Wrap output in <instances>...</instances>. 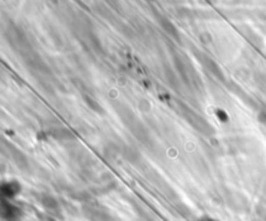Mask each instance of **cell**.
<instances>
[{"label": "cell", "mask_w": 266, "mask_h": 221, "mask_svg": "<svg viewBox=\"0 0 266 221\" xmlns=\"http://www.w3.org/2000/svg\"><path fill=\"white\" fill-rule=\"evenodd\" d=\"M178 106H179V110H180V114H182V116H183L184 119L187 120V123H189L194 130H196L198 132H200L201 135L208 137L215 135V128L209 124L208 120H206L203 115H200L199 113L192 110L190 106H187L186 104H183V102H179Z\"/></svg>", "instance_id": "obj_1"}, {"label": "cell", "mask_w": 266, "mask_h": 221, "mask_svg": "<svg viewBox=\"0 0 266 221\" xmlns=\"http://www.w3.org/2000/svg\"><path fill=\"white\" fill-rule=\"evenodd\" d=\"M83 216L89 221H117L105 207L94 203H85L82 206Z\"/></svg>", "instance_id": "obj_2"}, {"label": "cell", "mask_w": 266, "mask_h": 221, "mask_svg": "<svg viewBox=\"0 0 266 221\" xmlns=\"http://www.w3.org/2000/svg\"><path fill=\"white\" fill-rule=\"evenodd\" d=\"M48 136L59 142H66L75 140L74 134L66 127H54L48 131Z\"/></svg>", "instance_id": "obj_3"}, {"label": "cell", "mask_w": 266, "mask_h": 221, "mask_svg": "<svg viewBox=\"0 0 266 221\" xmlns=\"http://www.w3.org/2000/svg\"><path fill=\"white\" fill-rule=\"evenodd\" d=\"M121 156L130 165H138L142 161L141 151L138 150L137 147L130 146V145H125L121 147Z\"/></svg>", "instance_id": "obj_4"}, {"label": "cell", "mask_w": 266, "mask_h": 221, "mask_svg": "<svg viewBox=\"0 0 266 221\" xmlns=\"http://www.w3.org/2000/svg\"><path fill=\"white\" fill-rule=\"evenodd\" d=\"M201 65H203V68L205 69L206 71H208L212 77H215L216 79L221 80V82H223L225 80V75H223L222 70H221L220 66L217 65V64L215 62V61L212 60V58H209V57H203L200 60Z\"/></svg>", "instance_id": "obj_5"}, {"label": "cell", "mask_w": 266, "mask_h": 221, "mask_svg": "<svg viewBox=\"0 0 266 221\" xmlns=\"http://www.w3.org/2000/svg\"><path fill=\"white\" fill-rule=\"evenodd\" d=\"M39 203L44 210L49 211V212H59L60 211V204H59L58 199L52 197L51 194H40Z\"/></svg>", "instance_id": "obj_6"}, {"label": "cell", "mask_w": 266, "mask_h": 221, "mask_svg": "<svg viewBox=\"0 0 266 221\" xmlns=\"http://www.w3.org/2000/svg\"><path fill=\"white\" fill-rule=\"evenodd\" d=\"M2 215L8 221H15L21 216V210L17 206L12 204L11 202L4 201L3 204H2Z\"/></svg>", "instance_id": "obj_7"}, {"label": "cell", "mask_w": 266, "mask_h": 221, "mask_svg": "<svg viewBox=\"0 0 266 221\" xmlns=\"http://www.w3.org/2000/svg\"><path fill=\"white\" fill-rule=\"evenodd\" d=\"M21 192V185L17 181L12 180V181H6L2 185V193L6 198L12 199L17 197Z\"/></svg>", "instance_id": "obj_8"}, {"label": "cell", "mask_w": 266, "mask_h": 221, "mask_svg": "<svg viewBox=\"0 0 266 221\" xmlns=\"http://www.w3.org/2000/svg\"><path fill=\"white\" fill-rule=\"evenodd\" d=\"M82 99H83V102L86 104V106L89 109H91L92 111H95V113L97 114H104V108L101 106V104L99 101H97L96 99H95L92 94H90L89 92H82Z\"/></svg>", "instance_id": "obj_9"}, {"label": "cell", "mask_w": 266, "mask_h": 221, "mask_svg": "<svg viewBox=\"0 0 266 221\" xmlns=\"http://www.w3.org/2000/svg\"><path fill=\"white\" fill-rule=\"evenodd\" d=\"M174 66H175V71H177L178 77L184 84L190 85L191 84V78L189 75V71H187V66L184 65L183 61H180V58H174Z\"/></svg>", "instance_id": "obj_10"}, {"label": "cell", "mask_w": 266, "mask_h": 221, "mask_svg": "<svg viewBox=\"0 0 266 221\" xmlns=\"http://www.w3.org/2000/svg\"><path fill=\"white\" fill-rule=\"evenodd\" d=\"M227 203L234 211L244 210V197L241 194H230V199H227Z\"/></svg>", "instance_id": "obj_11"}, {"label": "cell", "mask_w": 266, "mask_h": 221, "mask_svg": "<svg viewBox=\"0 0 266 221\" xmlns=\"http://www.w3.org/2000/svg\"><path fill=\"white\" fill-rule=\"evenodd\" d=\"M12 158H13L16 166H17L20 170H23V171L28 170V167H29V159H28V156H26L22 151L15 150V153H13Z\"/></svg>", "instance_id": "obj_12"}, {"label": "cell", "mask_w": 266, "mask_h": 221, "mask_svg": "<svg viewBox=\"0 0 266 221\" xmlns=\"http://www.w3.org/2000/svg\"><path fill=\"white\" fill-rule=\"evenodd\" d=\"M165 78L168 84L174 89H179V77L177 75V71L172 70V69H165Z\"/></svg>", "instance_id": "obj_13"}, {"label": "cell", "mask_w": 266, "mask_h": 221, "mask_svg": "<svg viewBox=\"0 0 266 221\" xmlns=\"http://www.w3.org/2000/svg\"><path fill=\"white\" fill-rule=\"evenodd\" d=\"M257 119H258V122H260L261 124L266 128V109L260 110V113H258V115H257Z\"/></svg>", "instance_id": "obj_14"}, {"label": "cell", "mask_w": 266, "mask_h": 221, "mask_svg": "<svg viewBox=\"0 0 266 221\" xmlns=\"http://www.w3.org/2000/svg\"><path fill=\"white\" fill-rule=\"evenodd\" d=\"M199 221H218V220H216V218L213 217H209V216H204V217H201Z\"/></svg>", "instance_id": "obj_15"}]
</instances>
